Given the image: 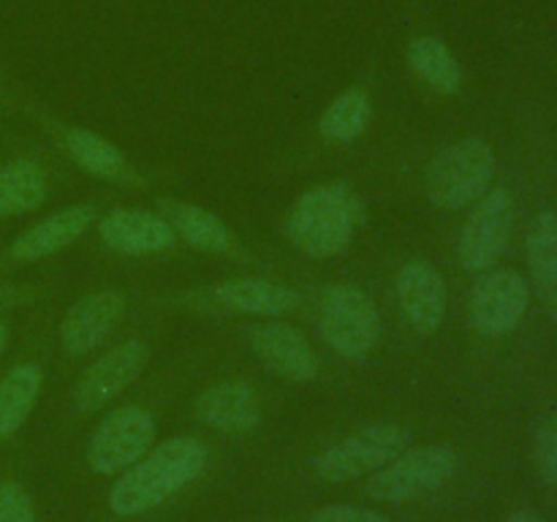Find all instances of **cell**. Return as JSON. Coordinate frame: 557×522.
<instances>
[{"label":"cell","instance_id":"6da1fadb","mask_svg":"<svg viewBox=\"0 0 557 522\" xmlns=\"http://www.w3.org/2000/svg\"><path fill=\"white\" fill-rule=\"evenodd\" d=\"M207 457V446L194 435H177L152 446L112 484L109 509L117 517H139L158 509L201 476Z\"/></svg>","mask_w":557,"mask_h":522},{"label":"cell","instance_id":"7a4b0ae2","mask_svg":"<svg viewBox=\"0 0 557 522\" xmlns=\"http://www.w3.org/2000/svg\"><path fill=\"white\" fill-rule=\"evenodd\" d=\"M368 221V207L343 179H330L305 190L286 217V237L310 259H335L351 248Z\"/></svg>","mask_w":557,"mask_h":522},{"label":"cell","instance_id":"3957f363","mask_svg":"<svg viewBox=\"0 0 557 522\" xmlns=\"http://www.w3.org/2000/svg\"><path fill=\"white\" fill-rule=\"evenodd\" d=\"M495 152L482 136H466L435 152L424 172V190L438 210L460 212L476 204L495 179Z\"/></svg>","mask_w":557,"mask_h":522},{"label":"cell","instance_id":"277c9868","mask_svg":"<svg viewBox=\"0 0 557 522\" xmlns=\"http://www.w3.org/2000/svg\"><path fill=\"white\" fill-rule=\"evenodd\" d=\"M319 330L337 357L364 362L381 340L379 308L357 283H335L321 297Z\"/></svg>","mask_w":557,"mask_h":522},{"label":"cell","instance_id":"5b68a950","mask_svg":"<svg viewBox=\"0 0 557 522\" xmlns=\"http://www.w3.org/2000/svg\"><path fill=\"white\" fill-rule=\"evenodd\" d=\"M457 451L451 446H408L384 468L370 473L364 493L384 504H408L444 487L457 473Z\"/></svg>","mask_w":557,"mask_h":522},{"label":"cell","instance_id":"8992f818","mask_svg":"<svg viewBox=\"0 0 557 522\" xmlns=\"http://www.w3.org/2000/svg\"><path fill=\"white\" fill-rule=\"evenodd\" d=\"M411 444L408 427L395 422H379L357 430L348 438L337 440L315 457V476L330 484L354 482L384 468L392 457L400 455Z\"/></svg>","mask_w":557,"mask_h":522},{"label":"cell","instance_id":"52a82bcc","mask_svg":"<svg viewBox=\"0 0 557 522\" xmlns=\"http://www.w3.org/2000/svg\"><path fill=\"white\" fill-rule=\"evenodd\" d=\"M517 204L509 188H490L462 223L457 259L466 272H487L500 261L515 232Z\"/></svg>","mask_w":557,"mask_h":522},{"label":"cell","instance_id":"ba28073f","mask_svg":"<svg viewBox=\"0 0 557 522\" xmlns=\"http://www.w3.org/2000/svg\"><path fill=\"white\" fill-rule=\"evenodd\" d=\"M156 422L141 406H120L98 422L87 444V465L98 476H120L152 449Z\"/></svg>","mask_w":557,"mask_h":522},{"label":"cell","instance_id":"9c48e42d","mask_svg":"<svg viewBox=\"0 0 557 522\" xmlns=\"http://www.w3.org/2000/svg\"><path fill=\"white\" fill-rule=\"evenodd\" d=\"M531 304L528 281L515 270L479 272L468 294V319L484 337H504L522 324Z\"/></svg>","mask_w":557,"mask_h":522},{"label":"cell","instance_id":"30bf717a","mask_svg":"<svg viewBox=\"0 0 557 522\" xmlns=\"http://www.w3.org/2000/svg\"><path fill=\"white\" fill-rule=\"evenodd\" d=\"M147 362V346L136 337L107 348L96 362L87 364L74 384V406L82 413L101 411L107 402L123 395Z\"/></svg>","mask_w":557,"mask_h":522},{"label":"cell","instance_id":"8fae6325","mask_svg":"<svg viewBox=\"0 0 557 522\" xmlns=\"http://www.w3.org/2000/svg\"><path fill=\"white\" fill-rule=\"evenodd\" d=\"M256 359L288 384H310L319 378V353L302 330L281 319H264L248 332Z\"/></svg>","mask_w":557,"mask_h":522},{"label":"cell","instance_id":"7c38bea8","mask_svg":"<svg viewBox=\"0 0 557 522\" xmlns=\"http://www.w3.org/2000/svg\"><path fill=\"white\" fill-rule=\"evenodd\" d=\"M96 217V204H71L52 212V215L41 217V221L27 226L22 234H16V237L0 250V270L14 264H33V261H41L60 253V250L69 248L71 243H76V239L92 226Z\"/></svg>","mask_w":557,"mask_h":522},{"label":"cell","instance_id":"4fadbf2b","mask_svg":"<svg viewBox=\"0 0 557 522\" xmlns=\"http://www.w3.org/2000/svg\"><path fill=\"white\" fill-rule=\"evenodd\" d=\"M125 308H128V299L117 288H101V291H90L76 299L65 310L58 330L63 351L69 357H85L96 351L120 324Z\"/></svg>","mask_w":557,"mask_h":522},{"label":"cell","instance_id":"5bb4252c","mask_svg":"<svg viewBox=\"0 0 557 522\" xmlns=\"http://www.w3.org/2000/svg\"><path fill=\"white\" fill-rule=\"evenodd\" d=\"M196 422L207 430L245 438L261 424V402L245 378H223L201 389L194 400Z\"/></svg>","mask_w":557,"mask_h":522},{"label":"cell","instance_id":"9a60e30c","mask_svg":"<svg viewBox=\"0 0 557 522\" xmlns=\"http://www.w3.org/2000/svg\"><path fill=\"white\" fill-rule=\"evenodd\" d=\"M397 304L403 319L419 335H433L441 330L446 315L444 275L424 259H408L395 277Z\"/></svg>","mask_w":557,"mask_h":522},{"label":"cell","instance_id":"2e32d148","mask_svg":"<svg viewBox=\"0 0 557 522\" xmlns=\"http://www.w3.org/2000/svg\"><path fill=\"white\" fill-rule=\"evenodd\" d=\"M98 237L109 250L120 256H134V259L166 253L177 243L161 212L131 210V207L109 210L98 223Z\"/></svg>","mask_w":557,"mask_h":522},{"label":"cell","instance_id":"e0dca14e","mask_svg":"<svg viewBox=\"0 0 557 522\" xmlns=\"http://www.w3.org/2000/svg\"><path fill=\"white\" fill-rule=\"evenodd\" d=\"M54 139L63 147L65 156L82 169V172L92 174L98 179H107V183L117 185H131V188H139L145 185V177L136 172L134 163L125 158V152L117 145H112L109 139L98 136L96 130L87 128H69V125H52Z\"/></svg>","mask_w":557,"mask_h":522},{"label":"cell","instance_id":"ac0fdd59","mask_svg":"<svg viewBox=\"0 0 557 522\" xmlns=\"http://www.w3.org/2000/svg\"><path fill=\"white\" fill-rule=\"evenodd\" d=\"M210 302L223 313L281 319L297 310L299 294L286 283L267 277H228L210 288Z\"/></svg>","mask_w":557,"mask_h":522},{"label":"cell","instance_id":"d6986e66","mask_svg":"<svg viewBox=\"0 0 557 522\" xmlns=\"http://www.w3.org/2000/svg\"><path fill=\"white\" fill-rule=\"evenodd\" d=\"M158 212L166 217L174 237L183 239L190 248L212 256H237L239 245L232 228L199 204H188L180 199H158Z\"/></svg>","mask_w":557,"mask_h":522},{"label":"cell","instance_id":"ffe728a7","mask_svg":"<svg viewBox=\"0 0 557 522\" xmlns=\"http://www.w3.org/2000/svg\"><path fill=\"white\" fill-rule=\"evenodd\" d=\"M41 391L44 368L33 359H20L0 375V444L25 427Z\"/></svg>","mask_w":557,"mask_h":522},{"label":"cell","instance_id":"44dd1931","mask_svg":"<svg viewBox=\"0 0 557 522\" xmlns=\"http://www.w3.org/2000/svg\"><path fill=\"white\" fill-rule=\"evenodd\" d=\"M528 270L547 313L557 321V215L542 210L528 226Z\"/></svg>","mask_w":557,"mask_h":522},{"label":"cell","instance_id":"7402d4cb","mask_svg":"<svg viewBox=\"0 0 557 522\" xmlns=\"http://www.w3.org/2000/svg\"><path fill=\"white\" fill-rule=\"evenodd\" d=\"M47 196L49 179L36 158L16 156L0 166V221L36 212Z\"/></svg>","mask_w":557,"mask_h":522},{"label":"cell","instance_id":"603a6c76","mask_svg":"<svg viewBox=\"0 0 557 522\" xmlns=\"http://www.w3.org/2000/svg\"><path fill=\"white\" fill-rule=\"evenodd\" d=\"M408 65L413 74L441 96H455L462 87V65L441 38L417 36L408 44Z\"/></svg>","mask_w":557,"mask_h":522},{"label":"cell","instance_id":"cb8c5ba5","mask_svg":"<svg viewBox=\"0 0 557 522\" xmlns=\"http://www.w3.org/2000/svg\"><path fill=\"white\" fill-rule=\"evenodd\" d=\"M373 101L364 87H348L324 109L319 120L321 139L330 145H348L368 130Z\"/></svg>","mask_w":557,"mask_h":522},{"label":"cell","instance_id":"d4e9b609","mask_svg":"<svg viewBox=\"0 0 557 522\" xmlns=\"http://www.w3.org/2000/svg\"><path fill=\"white\" fill-rule=\"evenodd\" d=\"M533 462H536L539 476L557 487V413L539 424L536 440H533Z\"/></svg>","mask_w":557,"mask_h":522},{"label":"cell","instance_id":"484cf974","mask_svg":"<svg viewBox=\"0 0 557 522\" xmlns=\"http://www.w3.org/2000/svg\"><path fill=\"white\" fill-rule=\"evenodd\" d=\"M0 522H36V509L16 478H0Z\"/></svg>","mask_w":557,"mask_h":522},{"label":"cell","instance_id":"4316f807","mask_svg":"<svg viewBox=\"0 0 557 522\" xmlns=\"http://www.w3.org/2000/svg\"><path fill=\"white\" fill-rule=\"evenodd\" d=\"M308 522H389L384 514L373 509H364V506H348V504H335L324 506V509L313 511Z\"/></svg>","mask_w":557,"mask_h":522},{"label":"cell","instance_id":"83f0119b","mask_svg":"<svg viewBox=\"0 0 557 522\" xmlns=\"http://www.w3.org/2000/svg\"><path fill=\"white\" fill-rule=\"evenodd\" d=\"M38 297L36 286H27V283H11L0 277V313L11 308H22V304H30Z\"/></svg>","mask_w":557,"mask_h":522},{"label":"cell","instance_id":"f1b7e54d","mask_svg":"<svg viewBox=\"0 0 557 522\" xmlns=\"http://www.w3.org/2000/svg\"><path fill=\"white\" fill-rule=\"evenodd\" d=\"M9 343H11V326H9V321H5L3 315H0V357H3V353H5Z\"/></svg>","mask_w":557,"mask_h":522},{"label":"cell","instance_id":"f546056e","mask_svg":"<svg viewBox=\"0 0 557 522\" xmlns=\"http://www.w3.org/2000/svg\"><path fill=\"white\" fill-rule=\"evenodd\" d=\"M509 522H544L542 517L531 514V511H517V514H511Z\"/></svg>","mask_w":557,"mask_h":522}]
</instances>
